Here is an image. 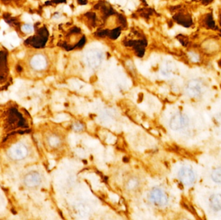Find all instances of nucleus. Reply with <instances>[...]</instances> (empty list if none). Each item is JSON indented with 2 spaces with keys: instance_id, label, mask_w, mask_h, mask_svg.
Segmentation results:
<instances>
[{
  "instance_id": "f257e3e1",
  "label": "nucleus",
  "mask_w": 221,
  "mask_h": 220,
  "mask_svg": "<svg viewBox=\"0 0 221 220\" xmlns=\"http://www.w3.org/2000/svg\"><path fill=\"white\" fill-rule=\"evenodd\" d=\"M149 198L152 203L159 207L165 206L168 201L166 192L159 188H153L149 193Z\"/></svg>"
},
{
  "instance_id": "f03ea898",
  "label": "nucleus",
  "mask_w": 221,
  "mask_h": 220,
  "mask_svg": "<svg viewBox=\"0 0 221 220\" xmlns=\"http://www.w3.org/2000/svg\"><path fill=\"white\" fill-rule=\"evenodd\" d=\"M189 119L188 116L183 114H176L170 120L169 127L172 130H178L188 126Z\"/></svg>"
},
{
  "instance_id": "7ed1b4c3",
  "label": "nucleus",
  "mask_w": 221,
  "mask_h": 220,
  "mask_svg": "<svg viewBox=\"0 0 221 220\" xmlns=\"http://www.w3.org/2000/svg\"><path fill=\"white\" fill-rule=\"evenodd\" d=\"M178 178L182 183L187 185L193 184L195 179L193 170L189 167H183L178 172Z\"/></svg>"
},
{
  "instance_id": "20e7f679",
  "label": "nucleus",
  "mask_w": 221,
  "mask_h": 220,
  "mask_svg": "<svg viewBox=\"0 0 221 220\" xmlns=\"http://www.w3.org/2000/svg\"><path fill=\"white\" fill-rule=\"evenodd\" d=\"M27 148L22 144H16L10 149V155L12 158L20 160L22 159L27 154Z\"/></svg>"
},
{
  "instance_id": "39448f33",
  "label": "nucleus",
  "mask_w": 221,
  "mask_h": 220,
  "mask_svg": "<svg viewBox=\"0 0 221 220\" xmlns=\"http://www.w3.org/2000/svg\"><path fill=\"white\" fill-rule=\"evenodd\" d=\"M188 93L191 97H196L200 95L201 91V85L196 81H193L189 83L188 87Z\"/></svg>"
},
{
  "instance_id": "423d86ee",
  "label": "nucleus",
  "mask_w": 221,
  "mask_h": 220,
  "mask_svg": "<svg viewBox=\"0 0 221 220\" xmlns=\"http://www.w3.org/2000/svg\"><path fill=\"white\" fill-rule=\"evenodd\" d=\"M87 61L91 67L96 68L101 62V56L96 52H90L87 56Z\"/></svg>"
},
{
  "instance_id": "0eeeda50",
  "label": "nucleus",
  "mask_w": 221,
  "mask_h": 220,
  "mask_svg": "<svg viewBox=\"0 0 221 220\" xmlns=\"http://www.w3.org/2000/svg\"><path fill=\"white\" fill-rule=\"evenodd\" d=\"M41 181V178L37 173H32L26 176L25 183L29 187H35L40 184Z\"/></svg>"
},
{
  "instance_id": "6e6552de",
  "label": "nucleus",
  "mask_w": 221,
  "mask_h": 220,
  "mask_svg": "<svg viewBox=\"0 0 221 220\" xmlns=\"http://www.w3.org/2000/svg\"><path fill=\"white\" fill-rule=\"evenodd\" d=\"M31 64L34 68L38 69V70H41L46 67V61L43 56L38 55L32 60Z\"/></svg>"
},
{
  "instance_id": "1a4fd4ad",
  "label": "nucleus",
  "mask_w": 221,
  "mask_h": 220,
  "mask_svg": "<svg viewBox=\"0 0 221 220\" xmlns=\"http://www.w3.org/2000/svg\"><path fill=\"white\" fill-rule=\"evenodd\" d=\"M210 205L215 210H221V194H213L209 199Z\"/></svg>"
},
{
  "instance_id": "9d476101",
  "label": "nucleus",
  "mask_w": 221,
  "mask_h": 220,
  "mask_svg": "<svg viewBox=\"0 0 221 220\" xmlns=\"http://www.w3.org/2000/svg\"><path fill=\"white\" fill-rule=\"evenodd\" d=\"M140 185V181L136 178H131L126 182V187L128 190L133 191L137 189Z\"/></svg>"
},
{
  "instance_id": "9b49d317",
  "label": "nucleus",
  "mask_w": 221,
  "mask_h": 220,
  "mask_svg": "<svg viewBox=\"0 0 221 220\" xmlns=\"http://www.w3.org/2000/svg\"><path fill=\"white\" fill-rule=\"evenodd\" d=\"M211 178L215 182L221 183V167L217 168L212 172Z\"/></svg>"
},
{
  "instance_id": "f8f14e48",
  "label": "nucleus",
  "mask_w": 221,
  "mask_h": 220,
  "mask_svg": "<svg viewBox=\"0 0 221 220\" xmlns=\"http://www.w3.org/2000/svg\"><path fill=\"white\" fill-rule=\"evenodd\" d=\"M49 143L53 147H56L60 143V139L56 136H52L49 139Z\"/></svg>"
},
{
  "instance_id": "ddd939ff",
  "label": "nucleus",
  "mask_w": 221,
  "mask_h": 220,
  "mask_svg": "<svg viewBox=\"0 0 221 220\" xmlns=\"http://www.w3.org/2000/svg\"><path fill=\"white\" fill-rule=\"evenodd\" d=\"M73 128L75 131H82L84 128V126L80 122L74 123L73 125Z\"/></svg>"
},
{
  "instance_id": "4468645a",
  "label": "nucleus",
  "mask_w": 221,
  "mask_h": 220,
  "mask_svg": "<svg viewBox=\"0 0 221 220\" xmlns=\"http://www.w3.org/2000/svg\"><path fill=\"white\" fill-rule=\"evenodd\" d=\"M22 30L25 32H30L33 30V28L30 25H24L22 27Z\"/></svg>"
},
{
  "instance_id": "2eb2a0df",
  "label": "nucleus",
  "mask_w": 221,
  "mask_h": 220,
  "mask_svg": "<svg viewBox=\"0 0 221 220\" xmlns=\"http://www.w3.org/2000/svg\"><path fill=\"white\" fill-rule=\"evenodd\" d=\"M23 20H24L26 22H31L32 21V18L30 17V16L27 14H25L23 16Z\"/></svg>"
},
{
  "instance_id": "dca6fc26",
  "label": "nucleus",
  "mask_w": 221,
  "mask_h": 220,
  "mask_svg": "<svg viewBox=\"0 0 221 220\" xmlns=\"http://www.w3.org/2000/svg\"><path fill=\"white\" fill-rule=\"evenodd\" d=\"M24 56V53H20V54H19V55L18 56L19 58H22L23 56Z\"/></svg>"
},
{
  "instance_id": "f3484780",
  "label": "nucleus",
  "mask_w": 221,
  "mask_h": 220,
  "mask_svg": "<svg viewBox=\"0 0 221 220\" xmlns=\"http://www.w3.org/2000/svg\"><path fill=\"white\" fill-rule=\"evenodd\" d=\"M3 40V36H2V34H1V33L0 32V41H1V40Z\"/></svg>"
}]
</instances>
